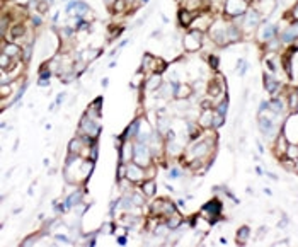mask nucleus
I'll return each mask as SVG.
<instances>
[{
	"mask_svg": "<svg viewBox=\"0 0 298 247\" xmlns=\"http://www.w3.org/2000/svg\"><path fill=\"white\" fill-rule=\"evenodd\" d=\"M205 33H200V31H194V29H187L184 34H182V39H181V44L182 48H184L186 53H198L203 50V44H205Z\"/></svg>",
	"mask_w": 298,
	"mask_h": 247,
	"instance_id": "nucleus-1",
	"label": "nucleus"
},
{
	"mask_svg": "<svg viewBox=\"0 0 298 247\" xmlns=\"http://www.w3.org/2000/svg\"><path fill=\"white\" fill-rule=\"evenodd\" d=\"M177 210L179 208L176 207V203L169 198H157L148 205V215L160 217V218H164V220H166L167 217H171L172 213H176Z\"/></svg>",
	"mask_w": 298,
	"mask_h": 247,
	"instance_id": "nucleus-2",
	"label": "nucleus"
},
{
	"mask_svg": "<svg viewBox=\"0 0 298 247\" xmlns=\"http://www.w3.org/2000/svg\"><path fill=\"white\" fill-rule=\"evenodd\" d=\"M101 130H103L101 121L92 120V118H89L87 114H82V118L79 121V128H77V135H82V136H87V138L97 140L99 135H101Z\"/></svg>",
	"mask_w": 298,
	"mask_h": 247,
	"instance_id": "nucleus-3",
	"label": "nucleus"
},
{
	"mask_svg": "<svg viewBox=\"0 0 298 247\" xmlns=\"http://www.w3.org/2000/svg\"><path fill=\"white\" fill-rule=\"evenodd\" d=\"M133 162H136L141 167H148L154 164V154L148 143L145 141H135V154H133Z\"/></svg>",
	"mask_w": 298,
	"mask_h": 247,
	"instance_id": "nucleus-4",
	"label": "nucleus"
},
{
	"mask_svg": "<svg viewBox=\"0 0 298 247\" xmlns=\"http://www.w3.org/2000/svg\"><path fill=\"white\" fill-rule=\"evenodd\" d=\"M222 212H223V205H222V201L217 198L206 201V203L203 205V208L200 210V213L203 215L212 225H215V222L222 220Z\"/></svg>",
	"mask_w": 298,
	"mask_h": 247,
	"instance_id": "nucleus-5",
	"label": "nucleus"
},
{
	"mask_svg": "<svg viewBox=\"0 0 298 247\" xmlns=\"http://www.w3.org/2000/svg\"><path fill=\"white\" fill-rule=\"evenodd\" d=\"M217 19V14H213L212 11H208V9H205V11H200L196 14L194 21H192V24L189 29H194V31H200V33H208V29L212 27V24Z\"/></svg>",
	"mask_w": 298,
	"mask_h": 247,
	"instance_id": "nucleus-6",
	"label": "nucleus"
},
{
	"mask_svg": "<svg viewBox=\"0 0 298 247\" xmlns=\"http://www.w3.org/2000/svg\"><path fill=\"white\" fill-rule=\"evenodd\" d=\"M274 38H279V27L269 21L261 22V26L258 27V31H256V39H258L261 44H264Z\"/></svg>",
	"mask_w": 298,
	"mask_h": 247,
	"instance_id": "nucleus-7",
	"label": "nucleus"
},
{
	"mask_svg": "<svg viewBox=\"0 0 298 247\" xmlns=\"http://www.w3.org/2000/svg\"><path fill=\"white\" fill-rule=\"evenodd\" d=\"M249 7L251 6L245 0H225V4H223V16L228 17V19H235L238 16H244Z\"/></svg>",
	"mask_w": 298,
	"mask_h": 247,
	"instance_id": "nucleus-8",
	"label": "nucleus"
},
{
	"mask_svg": "<svg viewBox=\"0 0 298 247\" xmlns=\"http://www.w3.org/2000/svg\"><path fill=\"white\" fill-rule=\"evenodd\" d=\"M281 131L283 135L290 140V143H298V114L296 113H290L285 118L281 125Z\"/></svg>",
	"mask_w": 298,
	"mask_h": 247,
	"instance_id": "nucleus-9",
	"label": "nucleus"
},
{
	"mask_svg": "<svg viewBox=\"0 0 298 247\" xmlns=\"http://www.w3.org/2000/svg\"><path fill=\"white\" fill-rule=\"evenodd\" d=\"M128 166V171H126V179L131 181L135 186H140L141 182H143L146 179V171L145 167L138 166L136 162H130L126 164Z\"/></svg>",
	"mask_w": 298,
	"mask_h": 247,
	"instance_id": "nucleus-10",
	"label": "nucleus"
},
{
	"mask_svg": "<svg viewBox=\"0 0 298 247\" xmlns=\"http://www.w3.org/2000/svg\"><path fill=\"white\" fill-rule=\"evenodd\" d=\"M288 145H290V140H288L286 136L283 135V131H279L278 136L273 140V143H271L273 154H274V157H276L278 161H281V159H285V157H286Z\"/></svg>",
	"mask_w": 298,
	"mask_h": 247,
	"instance_id": "nucleus-11",
	"label": "nucleus"
},
{
	"mask_svg": "<svg viewBox=\"0 0 298 247\" xmlns=\"http://www.w3.org/2000/svg\"><path fill=\"white\" fill-rule=\"evenodd\" d=\"M192 95H194L192 84H187V82H177L176 90H174V99L176 101H189Z\"/></svg>",
	"mask_w": 298,
	"mask_h": 247,
	"instance_id": "nucleus-12",
	"label": "nucleus"
},
{
	"mask_svg": "<svg viewBox=\"0 0 298 247\" xmlns=\"http://www.w3.org/2000/svg\"><path fill=\"white\" fill-rule=\"evenodd\" d=\"M119 162L130 164L133 162V154H135V141L133 140H123L121 147H119Z\"/></svg>",
	"mask_w": 298,
	"mask_h": 247,
	"instance_id": "nucleus-13",
	"label": "nucleus"
},
{
	"mask_svg": "<svg viewBox=\"0 0 298 247\" xmlns=\"http://www.w3.org/2000/svg\"><path fill=\"white\" fill-rule=\"evenodd\" d=\"M2 50L0 52L9 55L11 58H14V60H22V46L19 43H14V41H6L2 39V46H0Z\"/></svg>",
	"mask_w": 298,
	"mask_h": 247,
	"instance_id": "nucleus-14",
	"label": "nucleus"
},
{
	"mask_svg": "<svg viewBox=\"0 0 298 247\" xmlns=\"http://www.w3.org/2000/svg\"><path fill=\"white\" fill-rule=\"evenodd\" d=\"M164 80H166V79H164V75H160V74H152V75L146 77L145 85L141 87V89H143V92L154 94V92H157L159 87L164 84Z\"/></svg>",
	"mask_w": 298,
	"mask_h": 247,
	"instance_id": "nucleus-15",
	"label": "nucleus"
},
{
	"mask_svg": "<svg viewBox=\"0 0 298 247\" xmlns=\"http://www.w3.org/2000/svg\"><path fill=\"white\" fill-rule=\"evenodd\" d=\"M213 114H215V109L213 108H206L203 109L198 118H196V123L203 128V130H210V128H213Z\"/></svg>",
	"mask_w": 298,
	"mask_h": 247,
	"instance_id": "nucleus-16",
	"label": "nucleus"
},
{
	"mask_svg": "<svg viewBox=\"0 0 298 247\" xmlns=\"http://www.w3.org/2000/svg\"><path fill=\"white\" fill-rule=\"evenodd\" d=\"M196 14L198 12H192V11H187V9H179L177 12V22L179 26L182 27V29H189L192 21H194Z\"/></svg>",
	"mask_w": 298,
	"mask_h": 247,
	"instance_id": "nucleus-17",
	"label": "nucleus"
},
{
	"mask_svg": "<svg viewBox=\"0 0 298 247\" xmlns=\"http://www.w3.org/2000/svg\"><path fill=\"white\" fill-rule=\"evenodd\" d=\"M138 187L141 189V193H143L148 200L154 198V196L157 194V181H155V179H145Z\"/></svg>",
	"mask_w": 298,
	"mask_h": 247,
	"instance_id": "nucleus-18",
	"label": "nucleus"
},
{
	"mask_svg": "<svg viewBox=\"0 0 298 247\" xmlns=\"http://www.w3.org/2000/svg\"><path fill=\"white\" fill-rule=\"evenodd\" d=\"M166 223H167V227L171 228V230H177L179 227L184 223V217H182L181 213H179V210L176 213H172L171 217H167L166 218Z\"/></svg>",
	"mask_w": 298,
	"mask_h": 247,
	"instance_id": "nucleus-19",
	"label": "nucleus"
},
{
	"mask_svg": "<svg viewBox=\"0 0 298 247\" xmlns=\"http://www.w3.org/2000/svg\"><path fill=\"white\" fill-rule=\"evenodd\" d=\"M101 53H103V52H101V50L85 48V50H82V52H80V55H79V60L85 62V63H90V62L94 60V58H97Z\"/></svg>",
	"mask_w": 298,
	"mask_h": 247,
	"instance_id": "nucleus-20",
	"label": "nucleus"
},
{
	"mask_svg": "<svg viewBox=\"0 0 298 247\" xmlns=\"http://www.w3.org/2000/svg\"><path fill=\"white\" fill-rule=\"evenodd\" d=\"M249 239H251V228L247 225H242L235 234V242L238 245H244V244H247V240Z\"/></svg>",
	"mask_w": 298,
	"mask_h": 247,
	"instance_id": "nucleus-21",
	"label": "nucleus"
},
{
	"mask_svg": "<svg viewBox=\"0 0 298 247\" xmlns=\"http://www.w3.org/2000/svg\"><path fill=\"white\" fill-rule=\"evenodd\" d=\"M146 77H148V75H146L143 70H138V72H136V75H133V79H131V87H135V89L143 87Z\"/></svg>",
	"mask_w": 298,
	"mask_h": 247,
	"instance_id": "nucleus-22",
	"label": "nucleus"
},
{
	"mask_svg": "<svg viewBox=\"0 0 298 247\" xmlns=\"http://www.w3.org/2000/svg\"><path fill=\"white\" fill-rule=\"evenodd\" d=\"M286 157L291 161H298V143H290L286 150Z\"/></svg>",
	"mask_w": 298,
	"mask_h": 247,
	"instance_id": "nucleus-23",
	"label": "nucleus"
},
{
	"mask_svg": "<svg viewBox=\"0 0 298 247\" xmlns=\"http://www.w3.org/2000/svg\"><path fill=\"white\" fill-rule=\"evenodd\" d=\"M223 125H225V116L215 111V114H213V130H218V128H222Z\"/></svg>",
	"mask_w": 298,
	"mask_h": 247,
	"instance_id": "nucleus-24",
	"label": "nucleus"
},
{
	"mask_svg": "<svg viewBox=\"0 0 298 247\" xmlns=\"http://www.w3.org/2000/svg\"><path fill=\"white\" fill-rule=\"evenodd\" d=\"M126 171H128V166H126V164L119 162L118 167H116V181L126 179Z\"/></svg>",
	"mask_w": 298,
	"mask_h": 247,
	"instance_id": "nucleus-25",
	"label": "nucleus"
},
{
	"mask_svg": "<svg viewBox=\"0 0 298 247\" xmlns=\"http://www.w3.org/2000/svg\"><path fill=\"white\" fill-rule=\"evenodd\" d=\"M39 239H41V235L39 234H33V235H29L27 239H24L21 242V245L22 247H31V245H34L36 242H39Z\"/></svg>",
	"mask_w": 298,
	"mask_h": 247,
	"instance_id": "nucleus-26",
	"label": "nucleus"
},
{
	"mask_svg": "<svg viewBox=\"0 0 298 247\" xmlns=\"http://www.w3.org/2000/svg\"><path fill=\"white\" fill-rule=\"evenodd\" d=\"M288 17H290L291 22H298V0L291 6L290 12H288Z\"/></svg>",
	"mask_w": 298,
	"mask_h": 247,
	"instance_id": "nucleus-27",
	"label": "nucleus"
},
{
	"mask_svg": "<svg viewBox=\"0 0 298 247\" xmlns=\"http://www.w3.org/2000/svg\"><path fill=\"white\" fill-rule=\"evenodd\" d=\"M103 104H104V99L103 97H95L92 103L89 104V108H92V109H95V111L103 113Z\"/></svg>",
	"mask_w": 298,
	"mask_h": 247,
	"instance_id": "nucleus-28",
	"label": "nucleus"
},
{
	"mask_svg": "<svg viewBox=\"0 0 298 247\" xmlns=\"http://www.w3.org/2000/svg\"><path fill=\"white\" fill-rule=\"evenodd\" d=\"M245 72H247V62L238 60V75H244Z\"/></svg>",
	"mask_w": 298,
	"mask_h": 247,
	"instance_id": "nucleus-29",
	"label": "nucleus"
},
{
	"mask_svg": "<svg viewBox=\"0 0 298 247\" xmlns=\"http://www.w3.org/2000/svg\"><path fill=\"white\" fill-rule=\"evenodd\" d=\"M65 97H67V94H65V92L58 94V97H57V104H62L63 101H65Z\"/></svg>",
	"mask_w": 298,
	"mask_h": 247,
	"instance_id": "nucleus-30",
	"label": "nucleus"
},
{
	"mask_svg": "<svg viewBox=\"0 0 298 247\" xmlns=\"http://www.w3.org/2000/svg\"><path fill=\"white\" fill-rule=\"evenodd\" d=\"M114 2H116V0H104V4H106V7L109 9V11H111V7L114 6Z\"/></svg>",
	"mask_w": 298,
	"mask_h": 247,
	"instance_id": "nucleus-31",
	"label": "nucleus"
},
{
	"mask_svg": "<svg viewBox=\"0 0 298 247\" xmlns=\"http://www.w3.org/2000/svg\"><path fill=\"white\" fill-rule=\"evenodd\" d=\"M108 84H109L108 79H103V82H101V85H103V87H108Z\"/></svg>",
	"mask_w": 298,
	"mask_h": 247,
	"instance_id": "nucleus-32",
	"label": "nucleus"
},
{
	"mask_svg": "<svg viewBox=\"0 0 298 247\" xmlns=\"http://www.w3.org/2000/svg\"><path fill=\"white\" fill-rule=\"evenodd\" d=\"M245 2L249 4V6H254V2H256V0H245Z\"/></svg>",
	"mask_w": 298,
	"mask_h": 247,
	"instance_id": "nucleus-33",
	"label": "nucleus"
},
{
	"mask_svg": "<svg viewBox=\"0 0 298 247\" xmlns=\"http://www.w3.org/2000/svg\"><path fill=\"white\" fill-rule=\"evenodd\" d=\"M295 172H296V174H298V161H296V162H295Z\"/></svg>",
	"mask_w": 298,
	"mask_h": 247,
	"instance_id": "nucleus-34",
	"label": "nucleus"
}]
</instances>
